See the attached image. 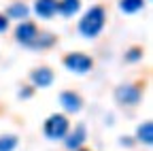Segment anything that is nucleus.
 Wrapping results in <instances>:
<instances>
[{"instance_id":"f257e3e1","label":"nucleus","mask_w":153,"mask_h":151,"mask_svg":"<svg viewBox=\"0 0 153 151\" xmlns=\"http://www.w3.org/2000/svg\"><path fill=\"white\" fill-rule=\"evenodd\" d=\"M104 22H106L104 9H102V7H91V9L83 15V19L79 22V32L85 36V39H96V36L102 32Z\"/></svg>"},{"instance_id":"f03ea898","label":"nucleus","mask_w":153,"mask_h":151,"mask_svg":"<svg viewBox=\"0 0 153 151\" xmlns=\"http://www.w3.org/2000/svg\"><path fill=\"white\" fill-rule=\"evenodd\" d=\"M43 132H45V136L51 138V141L64 138L68 134V119H66V115H62V113H53V115L45 121Z\"/></svg>"},{"instance_id":"7ed1b4c3","label":"nucleus","mask_w":153,"mask_h":151,"mask_svg":"<svg viewBox=\"0 0 153 151\" xmlns=\"http://www.w3.org/2000/svg\"><path fill=\"white\" fill-rule=\"evenodd\" d=\"M64 66L70 70V72H76V74H85L87 70H91L94 62L89 55L85 53H68L64 58Z\"/></svg>"},{"instance_id":"20e7f679","label":"nucleus","mask_w":153,"mask_h":151,"mask_svg":"<svg viewBox=\"0 0 153 151\" xmlns=\"http://www.w3.org/2000/svg\"><path fill=\"white\" fill-rule=\"evenodd\" d=\"M36 36H38V28L32 22H22L17 26V30H15V39L22 45H26V47H32V43L36 41Z\"/></svg>"},{"instance_id":"39448f33","label":"nucleus","mask_w":153,"mask_h":151,"mask_svg":"<svg viewBox=\"0 0 153 151\" xmlns=\"http://www.w3.org/2000/svg\"><path fill=\"white\" fill-rule=\"evenodd\" d=\"M115 98L119 104H136L140 100V89L136 85H121L115 91Z\"/></svg>"},{"instance_id":"423d86ee","label":"nucleus","mask_w":153,"mask_h":151,"mask_svg":"<svg viewBox=\"0 0 153 151\" xmlns=\"http://www.w3.org/2000/svg\"><path fill=\"white\" fill-rule=\"evenodd\" d=\"M30 79H32V83L36 85V87H49L51 83H53V72H51V68H36V70H32L30 72Z\"/></svg>"},{"instance_id":"0eeeda50","label":"nucleus","mask_w":153,"mask_h":151,"mask_svg":"<svg viewBox=\"0 0 153 151\" xmlns=\"http://www.w3.org/2000/svg\"><path fill=\"white\" fill-rule=\"evenodd\" d=\"M60 102H62V106H64L68 113L81 111V104H83L81 96H79V94H74V91H62V94H60Z\"/></svg>"},{"instance_id":"6e6552de","label":"nucleus","mask_w":153,"mask_h":151,"mask_svg":"<svg viewBox=\"0 0 153 151\" xmlns=\"http://www.w3.org/2000/svg\"><path fill=\"white\" fill-rule=\"evenodd\" d=\"M34 11L38 17H43V19H49L57 13V0H36L34 2Z\"/></svg>"},{"instance_id":"1a4fd4ad","label":"nucleus","mask_w":153,"mask_h":151,"mask_svg":"<svg viewBox=\"0 0 153 151\" xmlns=\"http://www.w3.org/2000/svg\"><path fill=\"white\" fill-rule=\"evenodd\" d=\"M81 0H57V13H62L64 17H70L79 11Z\"/></svg>"},{"instance_id":"9d476101","label":"nucleus","mask_w":153,"mask_h":151,"mask_svg":"<svg viewBox=\"0 0 153 151\" xmlns=\"http://www.w3.org/2000/svg\"><path fill=\"white\" fill-rule=\"evenodd\" d=\"M83 141H85V128L76 126V130L72 132V134H68V138H66V147L68 149H79L83 145Z\"/></svg>"},{"instance_id":"9b49d317","label":"nucleus","mask_w":153,"mask_h":151,"mask_svg":"<svg viewBox=\"0 0 153 151\" xmlns=\"http://www.w3.org/2000/svg\"><path fill=\"white\" fill-rule=\"evenodd\" d=\"M136 136H138V141H140L143 145H151V143H153V123H151V121H145V123L138 128Z\"/></svg>"},{"instance_id":"f8f14e48","label":"nucleus","mask_w":153,"mask_h":151,"mask_svg":"<svg viewBox=\"0 0 153 151\" xmlns=\"http://www.w3.org/2000/svg\"><path fill=\"white\" fill-rule=\"evenodd\" d=\"M26 15H28V7L22 2H15L7 9V17H13V19H24Z\"/></svg>"},{"instance_id":"ddd939ff","label":"nucleus","mask_w":153,"mask_h":151,"mask_svg":"<svg viewBox=\"0 0 153 151\" xmlns=\"http://www.w3.org/2000/svg\"><path fill=\"white\" fill-rule=\"evenodd\" d=\"M53 43H55L53 34H41V32H38L36 41L32 43V49H47V47H51Z\"/></svg>"},{"instance_id":"4468645a","label":"nucleus","mask_w":153,"mask_h":151,"mask_svg":"<svg viewBox=\"0 0 153 151\" xmlns=\"http://www.w3.org/2000/svg\"><path fill=\"white\" fill-rule=\"evenodd\" d=\"M119 7H121L123 13H136L145 7V0H121Z\"/></svg>"},{"instance_id":"2eb2a0df","label":"nucleus","mask_w":153,"mask_h":151,"mask_svg":"<svg viewBox=\"0 0 153 151\" xmlns=\"http://www.w3.org/2000/svg\"><path fill=\"white\" fill-rule=\"evenodd\" d=\"M15 147H17V136H13V134L0 136V151H13Z\"/></svg>"},{"instance_id":"dca6fc26","label":"nucleus","mask_w":153,"mask_h":151,"mask_svg":"<svg viewBox=\"0 0 153 151\" xmlns=\"http://www.w3.org/2000/svg\"><path fill=\"white\" fill-rule=\"evenodd\" d=\"M126 55H128V60H130V62H136L140 55H143V49H140V47H132Z\"/></svg>"},{"instance_id":"f3484780","label":"nucleus","mask_w":153,"mask_h":151,"mask_svg":"<svg viewBox=\"0 0 153 151\" xmlns=\"http://www.w3.org/2000/svg\"><path fill=\"white\" fill-rule=\"evenodd\" d=\"M9 28V17L7 15H0V32H4Z\"/></svg>"},{"instance_id":"a211bd4d","label":"nucleus","mask_w":153,"mask_h":151,"mask_svg":"<svg viewBox=\"0 0 153 151\" xmlns=\"http://www.w3.org/2000/svg\"><path fill=\"white\" fill-rule=\"evenodd\" d=\"M79 151H89V149H79Z\"/></svg>"}]
</instances>
